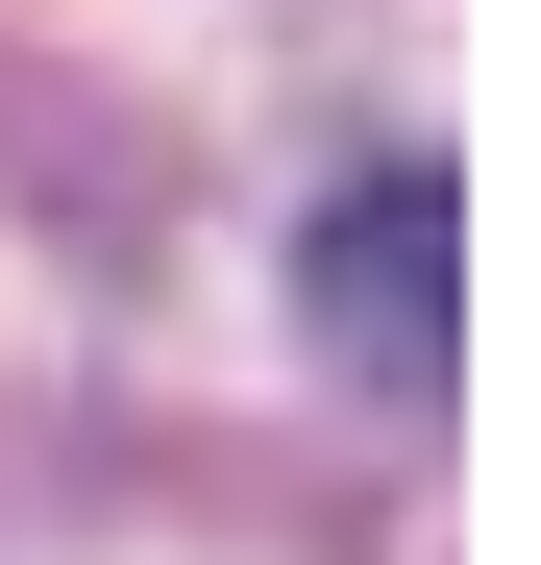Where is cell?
Segmentation results:
<instances>
[{"label": "cell", "mask_w": 541, "mask_h": 565, "mask_svg": "<svg viewBox=\"0 0 541 565\" xmlns=\"http://www.w3.org/2000/svg\"><path fill=\"white\" fill-rule=\"evenodd\" d=\"M320 320H344V369L443 394V369H468V198H443V172H370V198L320 222Z\"/></svg>", "instance_id": "1"}]
</instances>
